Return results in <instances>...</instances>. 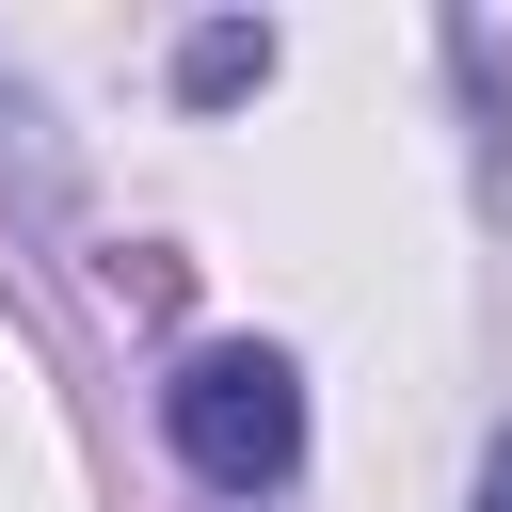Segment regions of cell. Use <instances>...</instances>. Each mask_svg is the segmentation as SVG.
Here are the masks:
<instances>
[{"mask_svg":"<svg viewBox=\"0 0 512 512\" xmlns=\"http://www.w3.org/2000/svg\"><path fill=\"white\" fill-rule=\"evenodd\" d=\"M160 448H176L208 496H272V480L304 464V368L256 352V336L176 352V384H160Z\"/></svg>","mask_w":512,"mask_h":512,"instance_id":"obj_1","label":"cell"},{"mask_svg":"<svg viewBox=\"0 0 512 512\" xmlns=\"http://www.w3.org/2000/svg\"><path fill=\"white\" fill-rule=\"evenodd\" d=\"M288 48H272V16H208V32H176V96L192 112H224V96H256Z\"/></svg>","mask_w":512,"mask_h":512,"instance_id":"obj_2","label":"cell"},{"mask_svg":"<svg viewBox=\"0 0 512 512\" xmlns=\"http://www.w3.org/2000/svg\"><path fill=\"white\" fill-rule=\"evenodd\" d=\"M0 160H16V192H32V208H64V144H48V96H32L16 64H0Z\"/></svg>","mask_w":512,"mask_h":512,"instance_id":"obj_3","label":"cell"},{"mask_svg":"<svg viewBox=\"0 0 512 512\" xmlns=\"http://www.w3.org/2000/svg\"><path fill=\"white\" fill-rule=\"evenodd\" d=\"M464 512H512V432L480 448V496H464Z\"/></svg>","mask_w":512,"mask_h":512,"instance_id":"obj_4","label":"cell"}]
</instances>
